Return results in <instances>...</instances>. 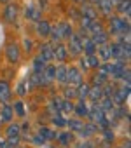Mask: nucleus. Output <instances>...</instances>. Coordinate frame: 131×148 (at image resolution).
<instances>
[{"instance_id": "17", "label": "nucleus", "mask_w": 131, "mask_h": 148, "mask_svg": "<svg viewBox=\"0 0 131 148\" xmlns=\"http://www.w3.org/2000/svg\"><path fill=\"white\" fill-rule=\"evenodd\" d=\"M91 40L96 44V47L98 45H103V44H108V33L105 30H100V32H96V33L91 35Z\"/></svg>"}, {"instance_id": "4", "label": "nucleus", "mask_w": 131, "mask_h": 148, "mask_svg": "<svg viewBox=\"0 0 131 148\" xmlns=\"http://www.w3.org/2000/svg\"><path fill=\"white\" fill-rule=\"evenodd\" d=\"M110 45V58L112 59H115V61H124V59H128L129 56L124 52V49H122V45L119 44V42H114V44H108Z\"/></svg>"}, {"instance_id": "7", "label": "nucleus", "mask_w": 131, "mask_h": 148, "mask_svg": "<svg viewBox=\"0 0 131 148\" xmlns=\"http://www.w3.org/2000/svg\"><path fill=\"white\" fill-rule=\"evenodd\" d=\"M18 12H19V7L16 5V4H7L6 5V9H4V18H6V21L7 23H14L16 21V18H18Z\"/></svg>"}, {"instance_id": "22", "label": "nucleus", "mask_w": 131, "mask_h": 148, "mask_svg": "<svg viewBox=\"0 0 131 148\" xmlns=\"http://www.w3.org/2000/svg\"><path fill=\"white\" fill-rule=\"evenodd\" d=\"M82 52L86 56H91V54H96V44L91 40V37H86L84 42H82Z\"/></svg>"}, {"instance_id": "9", "label": "nucleus", "mask_w": 131, "mask_h": 148, "mask_svg": "<svg viewBox=\"0 0 131 148\" xmlns=\"http://www.w3.org/2000/svg\"><path fill=\"white\" fill-rule=\"evenodd\" d=\"M12 117H14V110H12V105H4L2 108H0V122H12Z\"/></svg>"}, {"instance_id": "2", "label": "nucleus", "mask_w": 131, "mask_h": 148, "mask_svg": "<svg viewBox=\"0 0 131 148\" xmlns=\"http://www.w3.org/2000/svg\"><path fill=\"white\" fill-rule=\"evenodd\" d=\"M84 33L81 32V35L79 33H74L70 38H68V52L70 54H74V56H79V54H82V42H84Z\"/></svg>"}, {"instance_id": "31", "label": "nucleus", "mask_w": 131, "mask_h": 148, "mask_svg": "<svg viewBox=\"0 0 131 148\" xmlns=\"http://www.w3.org/2000/svg\"><path fill=\"white\" fill-rule=\"evenodd\" d=\"M75 92H77V98L84 101V99L88 98V92H89V86H88L86 82H82V84H79V86L75 87Z\"/></svg>"}, {"instance_id": "27", "label": "nucleus", "mask_w": 131, "mask_h": 148, "mask_svg": "<svg viewBox=\"0 0 131 148\" xmlns=\"http://www.w3.org/2000/svg\"><path fill=\"white\" fill-rule=\"evenodd\" d=\"M42 75H44V79L51 84V82L54 80V77H56V66H54V64H46Z\"/></svg>"}, {"instance_id": "18", "label": "nucleus", "mask_w": 131, "mask_h": 148, "mask_svg": "<svg viewBox=\"0 0 131 148\" xmlns=\"http://www.w3.org/2000/svg\"><path fill=\"white\" fill-rule=\"evenodd\" d=\"M103 98V92H101V87L100 86H89V92H88V99H91L93 103H98L100 99Z\"/></svg>"}, {"instance_id": "12", "label": "nucleus", "mask_w": 131, "mask_h": 148, "mask_svg": "<svg viewBox=\"0 0 131 148\" xmlns=\"http://www.w3.org/2000/svg\"><path fill=\"white\" fill-rule=\"evenodd\" d=\"M11 94H12V91H11L9 82L0 80V101H2V103H7V101L11 99Z\"/></svg>"}, {"instance_id": "44", "label": "nucleus", "mask_w": 131, "mask_h": 148, "mask_svg": "<svg viewBox=\"0 0 131 148\" xmlns=\"http://www.w3.org/2000/svg\"><path fill=\"white\" fill-rule=\"evenodd\" d=\"M74 2H75V4H84L86 0H74Z\"/></svg>"}, {"instance_id": "33", "label": "nucleus", "mask_w": 131, "mask_h": 148, "mask_svg": "<svg viewBox=\"0 0 131 148\" xmlns=\"http://www.w3.org/2000/svg\"><path fill=\"white\" fill-rule=\"evenodd\" d=\"M74 112V103L70 99H63L59 105V113H72Z\"/></svg>"}, {"instance_id": "10", "label": "nucleus", "mask_w": 131, "mask_h": 148, "mask_svg": "<svg viewBox=\"0 0 131 148\" xmlns=\"http://www.w3.org/2000/svg\"><path fill=\"white\" fill-rule=\"evenodd\" d=\"M52 44H49V42H46V44H42L40 45V51H39V56L46 61V63H49L51 59H52Z\"/></svg>"}, {"instance_id": "15", "label": "nucleus", "mask_w": 131, "mask_h": 148, "mask_svg": "<svg viewBox=\"0 0 131 148\" xmlns=\"http://www.w3.org/2000/svg\"><path fill=\"white\" fill-rule=\"evenodd\" d=\"M58 26H59V32H61L63 40H68L74 35V28H72V25L68 21H61V23H58Z\"/></svg>"}, {"instance_id": "45", "label": "nucleus", "mask_w": 131, "mask_h": 148, "mask_svg": "<svg viewBox=\"0 0 131 148\" xmlns=\"http://www.w3.org/2000/svg\"><path fill=\"white\" fill-rule=\"evenodd\" d=\"M0 2H4V4H9V2H11V0H0Z\"/></svg>"}, {"instance_id": "24", "label": "nucleus", "mask_w": 131, "mask_h": 148, "mask_svg": "<svg viewBox=\"0 0 131 148\" xmlns=\"http://www.w3.org/2000/svg\"><path fill=\"white\" fill-rule=\"evenodd\" d=\"M56 131H52L51 127H47V125H40V129H39V136H42L46 141H52V139H56Z\"/></svg>"}, {"instance_id": "41", "label": "nucleus", "mask_w": 131, "mask_h": 148, "mask_svg": "<svg viewBox=\"0 0 131 148\" xmlns=\"http://www.w3.org/2000/svg\"><path fill=\"white\" fill-rule=\"evenodd\" d=\"M32 45H33V44H32V40L25 38V49H26V51H30V49H32Z\"/></svg>"}, {"instance_id": "23", "label": "nucleus", "mask_w": 131, "mask_h": 148, "mask_svg": "<svg viewBox=\"0 0 131 148\" xmlns=\"http://www.w3.org/2000/svg\"><path fill=\"white\" fill-rule=\"evenodd\" d=\"M6 136H7V139H9V138H19V136H21V127H19V124L9 122V125H7V129H6Z\"/></svg>"}, {"instance_id": "36", "label": "nucleus", "mask_w": 131, "mask_h": 148, "mask_svg": "<svg viewBox=\"0 0 131 148\" xmlns=\"http://www.w3.org/2000/svg\"><path fill=\"white\" fill-rule=\"evenodd\" d=\"M52 124L58 125V127H67V119L61 117V113H56V115L52 117Z\"/></svg>"}, {"instance_id": "14", "label": "nucleus", "mask_w": 131, "mask_h": 148, "mask_svg": "<svg viewBox=\"0 0 131 148\" xmlns=\"http://www.w3.org/2000/svg\"><path fill=\"white\" fill-rule=\"evenodd\" d=\"M81 18L96 19V7L93 4H82V7H81Z\"/></svg>"}, {"instance_id": "16", "label": "nucleus", "mask_w": 131, "mask_h": 148, "mask_svg": "<svg viewBox=\"0 0 131 148\" xmlns=\"http://www.w3.org/2000/svg\"><path fill=\"white\" fill-rule=\"evenodd\" d=\"M40 14H42V9H39L35 5H28L25 9V16L32 21H40Z\"/></svg>"}, {"instance_id": "43", "label": "nucleus", "mask_w": 131, "mask_h": 148, "mask_svg": "<svg viewBox=\"0 0 131 148\" xmlns=\"http://www.w3.org/2000/svg\"><path fill=\"white\" fill-rule=\"evenodd\" d=\"M0 148H6V141L4 139H0Z\"/></svg>"}, {"instance_id": "40", "label": "nucleus", "mask_w": 131, "mask_h": 148, "mask_svg": "<svg viewBox=\"0 0 131 148\" xmlns=\"http://www.w3.org/2000/svg\"><path fill=\"white\" fill-rule=\"evenodd\" d=\"M33 143H35V145H44V143H46V139H44L42 136H39V134H37V136L33 138Z\"/></svg>"}, {"instance_id": "32", "label": "nucleus", "mask_w": 131, "mask_h": 148, "mask_svg": "<svg viewBox=\"0 0 131 148\" xmlns=\"http://www.w3.org/2000/svg\"><path fill=\"white\" fill-rule=\"evenodd\" d=\"M108 82V75H105L103 71H100V70H96V75H94V86H105Z\"/></svg>"}, {"instance_id": "39", "label": "nucleus", "mask_w": 131, "mask_h": 148, "mask_svg": "<svg viewBox=\"0 0 131 148\" xmlns=\"http://www.w3.org/2000/svg\"><path fill=\"white\" fill-rule=\"evenodd\" d=\"M103 136H105L107 141H114V132H112L110 129H105V131H103Z\"/></svg>"}, {"instance_id": "42", "label": "nucleus", "mask_w": 131, "mask_h": 148, "mask_svg": "<svg viewBox=\"0 0 131 148\" xmlns=\"http://www.w3.org/2000/svg\"><path fill=\"white\" fill-rule=\"evenodd\" d=\"M77 148H91V145H88V143H79Z\"/></svg>"}, {"instance_id": "19", "label": "nucleus", "mask_w": 131, "mask_h": 148, "mask_svg": "<svg viewBox=\"0 0 131 148\" xmlns=\"http://www.w3.org/2000/svg\"><path fill=\"white\" fill-rule=\"evenodd\" d=\"M74 112H75L77 119H82V117H88V113H89V106L86 105V101L79 99V103L74 105Z\"/></svg>"}, {"instance_id": "1", "label": "nucleus", "mask_w": 131, "mask_h": 148, "mask_svg": "<svg viewBox=\"0 0 131 148\" xmlns=\"http://www.w3.org/2000/svg\"><path fill=\"white\" fill-rule=\"evenodd\" d=\"M110 33L115 35H129V21L122 16H110Z\"/></svg>"}, {"instance_id": "8", "label": "nucleus", "mask_w": 131, "mask_h": 148, "mask_svg": "<svg viewBox=\"0 0 131 148\" xmlns=\"http://www.w3.org/2000/svg\"><path fill=\"white\" fill-rule=\"evenodd\" d=\"M100 64H101V61L98 59L96 54H91V56H86V54H84V58L81 59V66H82V70H88V68H98Z\"/></svg>"}, {"instance_id": "26", "label": "nucleus", "mask_w": 131, "mask_h": 148, "mask_svg": "<svg viewBox=\"0 0 131 148\" xmlns=\"http://www.w3.org/2000/svg\"><path fill=\"white\" fill-rule=\"evenodd\" d=\"M49 32H51V25H49L46 19L37 21V33H39L40 37H49Z\"/></svg>"}, {"instance_id": "46", "label": "nucleus", "mask_w": 131, "mask_h": 148, "mask_svg": "<svg viewBox=\"0 0 131 148\" xmlns=\"http://www.w3.org/2000/svg\"><path fill=\"white\" fill-rule=\"evenodd\" d=\"M121 148H129V143H126V146H121Z\"/></svg>"}, {"instance_id": "37", "label": "nucleus", "mask_w": 131, "mask_h": 148, "mask_svg": "<svg viewBox=\"0 0 131 148\" xmlns=\"http://www.w3.org/2000/svg\"><path fill=\"white\" fill-rule=\"evenodd\" d=\"M72 98H77V92H75L74 86H68L67 89H65V99H72Z\"/></svg>"}, {"instance_id": "6", "label": "nucleus", "mask_w": 131, "mask_h": 148, "mask_svg": "<svg viewBox=\"0 0 131 148\" xmlns=\"http://www.w3.org/2000/svg\"><path fill=\"white\" fill-rule=\"evenodd\" d=\"M19 45L18 44H9L7 47H6V58H7V61L9 63H18L19 61Z\"/></svg>"}, {"instance_id": "29", "label": "nucleus", "mask_w": 131, "mask_h": 148, "mask_svg": "<svg viewBox=\"0 0 131 148\" xmlns=\"http://www.w3.org/2000/svg\"><path fill=\"white\" fill-rule=\"evenodd\" d=\"M96 131H98V125H96L94 122H89V124H84V127H82L81 134H82L84 138H89V136L96 134Z\"/></svg>"}, {"instance_id": "28", "label": "nucleus", "mask_w": 131, "mask_h": 148, "mask_svg": "<svg viewBox=\"0 0 131 148\" xmlns=\"http://www.w3.org/2000/svg\"><path fill=\"white\" fill-rule=\"evenodd\" d=\"M98 106H100L105 113H108V112H112V110L115 108V105H114L112 98H101V99L98 101Z\"/></svg>"}, {"instance_id": "30", "label": "nucleus", "mask_w": 131, "mask_h": 148, "mask_svg": "<svg viewBox=\"0 0 131 148\" xmlns=\"http://www.w3.org/2000/svg\"><path fill=\"white\" fill-rule=\"evenodd\" d=\"M54 80L61 82V84H67V66H56V77Z\"/></svg>"}, {"instance_id": "3", "label": "nucleus", "mask_w": 131, "mask_h": 148, "mask_svg": "<svg viewBox=\"0 0 131 148\" xmlns=\"http://www.w3.org/2000/svg\"><path fill=\"white\" fill-rule=\"evenodd\" d=\"M84 80H82V73H81V70L79 68H75V66H70V68H67V84H72V86H79V84H82Z\"/></svg>"}, {"instance_id": "38", "label": "nucleus", "mask_w": 131, "mask_h": 148, "mask_svg": "<svg viewBox=\"0 0 131 148\" xmlns=\"http://www.w3.org/2000/svg\"><path fill=\"white\" fill-rule=\"evenodd\" d=\"M16 92H18L19 96H25V94H26V82H19L18 87H16Z\"/></svg>"}, {"instance_id": "13", "label": "nucleus", "mask_w": 131, "mask_h": 148, "mask_svg": "<svg viewBox=\"0 0 131 148\" xmlns=\"http://www.w3.org/2000/svg\"><path fill=\"white\" fill-rule=\"evenodd\" d=\"M96 5L103 14H112V11L115 9V0H98Z\"/></svg>"}, {"instance_id": "5", "label": "nucleus", "mask_w": 131, "mask_h": 148, "mask_svg": "<svg viewBox=\"0 0 131 148\" xmlns=\"http://www.w3.org/2000/svg\"><path fill=\"white\" fill-rule=\"evenodd\" d=\"M68 58V49H67V45L65 44H61V42H58L54 47H52V59H58V61H65Z\"/></svg>"}, {"instance_id": "25", "label": "nucleus", "mask_w": 131, "mask_h": 148, "mask_svg": "<svg viewBox=\"0 0 131 148\" xmlns=\"http://www.w3.org/2000/svg\"><path fill=\"white\" fill-rule=\"evenodd\" d=\"M67 127L70 129V132H81L84 127V122L81 119H68L67 120Z\"/></svg>"}, {"instance_id": "34", "label": "nucleus", "mask_w": 131, "mask_h": 148, "mask_svg": "<svg viewBox=\"0 0 131 148\" xmlns=\"http://www.w3.org/2000/svg\"><path fill=\"white\" fill-rule=\"evenodd\" d=\"M44 68H46V61H44L40 56H37V58L33 59V73H42Z\"/></svg>"}, {"instance_id": "20", "label": "nucleus", "mask_w": 131, "mask_h": 148, "mask_svg": "<svg viewBox=\"0 0 131 148\" xmlns=\"http://www.w3.org/2000/svg\"><path fill=\"white\" fill-rule=\"evenodd\" d=\"M56 139H58V143L59 145H63V146H68L72 141H74V132H67V131H63V132H58L56 134Z\"/></svg>"}, {"instance_id": "35", "label": "nucleus", "mask_w": 131, "mask_h": 148, "mask_svg": "<svg viewBox=\"0 0 131 148\" xmlns=\"http://www.w3.org/2000/svg\"><path fill=\"white\" fill-rule=\"evenodd\" d=\"M12 110H14V113H16L18 117H25V115H26V110H25L23 101H16V103L12 105Z\"/></svg>"}, {"instance_id": "21", "label": "nucleus", "mask_w": 131, "mask_h": 148, "mask_svg": "<svg viewBox=\"0 0 131 148\" xmlns=\"http://www.w3.org/2000/svg\"><path fill=\"white\" fill-rule=\"evenodd\" d=\"M115 9L119 11V14L129 16V12H131V2H129V0H117V2H115Z\"/></svg>"}, {"instance_id": "11", "label": "nucleus", "mask_w": 131, "mask_h": 148, "mask_svg": "<svg viewBox=\"0 0 131 148\" xmlns=\"http://www.w3.org/2000/svg\"><path fill=\"white\" fill-rule=\"evenodd\" d=\"M96 56H98V59L103 61V63L110 61V59H112V58H110V45H108V44L98 45V47H96Z\"/></svg>"}]
</instances>
